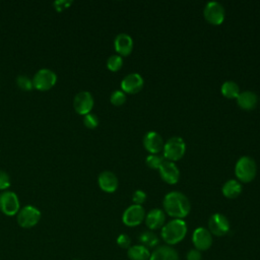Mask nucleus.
Masks as SVG:
<instances>
[{
    "label": "nucleus",
    "instance_id": "nucleus-1",
    "mask_svg": "<svg viewBox=\"0 0 260 260\" xmlns=\"http://www.w3.org/2000/svg\"><path fill=\"white\" fill-rule=\"evenodd\" d=\"M165 213L174 217L183 219L191 210V203L187 196L179 191H172L166 194L162 200Z\"/></svg>",
    "mask_w": 260,
    "mask_h": 260
},
{
    "label": "nucleus",
    "instance_id": "nucleus-2",
    "mask_svg": "<svg viewBox=\"0 0 260 260\" xmlns=\"http://www.w3.org/2000/svg\"><path fill=\"white\" fill-rule=\"evenodd\" d=\"M187 231V224L183 219L174 218L165 223L161 228L160 236L168 246H172L183 241L186 237Z\"/></svg>",
    "mask_w": 260,
    "mask_h": 260
},
{
    "label": "nucleus",
    "instance_id": "nucleus-3",
    "mask_svg": "<svg viewBox=\"0 0 260 260\" xmlns=\"http://www.w3.org/2000/svg\"><path fill=\"white\" fill-rule=\"evenodd\" d=\"M257 174V166L255 160L250 156H242L235 166V175L239 182L249 183L254 180Z\"/></svg>",
    "mask_w": 260,
    "mask_h": 260
},
{
    "label": "nucleus",
    "instance_id": "nucleus-4",
    "mask_svg": "<svg viewBox=\"0 0 260 260\" xmlns=\"http://www.w3.org/2000/svg\"><path fill=\"white\" fill-rule=\"evenodd\" d=\"M164 157L170 161H177L181 159L186 151V144L183 138L179 136H173L168 139L164 144Z\"/></svg>",
    "mask_w": 260,
    "mask_h": 260
},
{
    "label": "nucleus",
    "instance_id": "nucleus-5",
    "mask_svg": "<svg viewBox=\"0 0 260 260\" xmlns=\"http://www.w3.org/2000/svg\"><path fill=\"white\" fill-rule=\"evenodd\" d=\"M56 82L57 75L53 70L49 68H42L38 70L32 78L34 87L41 91L51 89Z\"/></svg>",
    "mask_w": 260,
    "mask_h": 260
},
{
    "label": "nucleus",
    "instance_id": "nucleus-6",
    "mask_svg": "<svg viewBox=\"0 0 260 260\" xmlns=\"http://www.w3.org/2000/svg\"><path fill=\"white\" fill-rule=\"evenodd\" d=\"M40 219L41 211L32 205H25L17 212V223L24 229L35 226Z\"/></svg>",
    "mask_w": 260,
    "mask_h": 260
},
{
    "label": "nucleus",
    "instance_id": "nucleus-7",
    "mask_svg": "<svg viewBox=\"0 0 260 260\" xmlns=\"http://www.w3.org/2000/svg\"><path fill=\"white\" fill-rule=\"evenodd\" d=\"M204 18L212 25H219L222 23L225 17V11L223 6L216 1L208 2L203 10Z\"/></svg>",
    "mask_w": 260,
    "mask_h": 260
},
{
    "label": "nucleus",
    "instance_id": "nucleus-8",
    "mask_svg": "<svg viewBox=\"0 0 260 260\" xmlns=\"http://www.w3.org/2000/svg\"><path fill=\"white\" fill-rule=\"evenodd\" d=\"M145 218V210L142 205L132 204L127 207L122 215V221L125 225L133 228L139 225Z\"/></svg>",
    "mask_w": 260,
    "mask_h": 260
},
{
    "label": "nucleus",
    "instance_id": "nucleus-9",
    "mask_svg": "<svg viewBox=\"0 0 260 260\" xmlns=\"http://www.w3.org/2000/svg\"><path fill=\"white\" fill-rule=\"evenodd\" d=\"M231 229L228 217L221 213H214L208 219V231L216 237L225 236Z\"/></svg>",
    "mask_w": 260,
    "mask_h": 260
},
{
    "label": "nucleus",
    "instance_id": "nucleus-10",
    "mask_svg": "<svg viewBox=\"0 0 260 260\" xmlns=\"http://www.w3.org/2000/svg\"><path fill=\"white\" fill-rule=\"evenodd\" d=\"M0 210L9 216L19 211V199L13 191H4L0 194Z\"/></svg>",
    "mask_w": 260,
    "mask_h": 260
},
{
    "label": "nucleus",
    "instance_id": "nucleus-11",
    "mask_svg": "<svg viewBox=\"0 0 260 260\" xmlns=\"http://www.w3.org/2000/svg\"><path fill=\"white\" fill-rule=\"evenodd\" d=\"M93 98L89 91L82 90L75 94L73 99V108L79 115H86L91 112L93 108Z\"/></svg>",
    "mask_w": 260,
    "mask_h": 260
},
{
    "label": "nucleus",
    "instance_id": "nucleus-12",
    "mask_svg": "<svg viewBox=\"0 0 260 260\" xmlns=\"http://www.w3.org/2000/svg\"><path fill=\"white\" fill-rule=\"evenodd\" d=\"M212 235L208 231V229L204 226H199L194 230L192 234V243L198 251L208 250L212 245Z\"/></svg>",
    "mask_w": 260,
    "mask_h": 260
},
{
    "label": "nucleus",
    "instance_id": "nucleus-13",
    "mask_svg": "<svg viewBox=\"0 0 260 260\" xmlns=\"http://www.w3.org/2000/svg\"><path fill=\"white\" fill-rule=\"evenodd\" d=\"M144 84V80L143 77L136 72H132L129 73L128 75H126L122 81H121V88L122 91L126 92V93H130V94H134L139 92Z\"/></svg>",
    "mask_w": 260,
    "mask_h": 260
},
{
    "label": "nucleus",
    "instance_id": "nucleus-14",
    "mask_svg": "<svg viewBox=\"0 0 260 260\" xmlns=\"http://www.w3.org/2000/svg\"><path fill=\"white\" fill-rule=\"evenodd\" d=\"M158 173L162 181L170 185L176 184L180 178V171L177 165L167 159H165V161L159 167Z\"/></svg>",
    "mask_w": 260,
    "mask_h": 260
},
{
    "label": "nucleus",
    "instance_id": "nucleus-15",
    "mask_svg": "<svg viewBox=\"0 0 260 260\" xmlns=\"http://www.w3.org/2000/svg\"><path fill=\"white\" fill-rule=\"evenodd\" d=\"M162 137L155 131L147 132L143 137V146L150 154H157L164 148Z\"/></svg>",
    "mask_w": 260,
    "mask_h": 260
},
{
    "label": "nucleus",
    "instance_id": "nucleus-16",
    "mask_svg": "<svg viewBox=\"0 0 260 260\" xmlns=\"http://www.w3.org/2000/svg\"><path fill=\"white\" fill-rule=\"evenodd\" d=\"M98 184L103 191L107 193H113L117 190L119 182L117 176L113 172L104 171L98 177Z\"/></svg>",
    "mask_w": 260,
    "mask_h": 260
},
{
    "label": "nucleus",
    "instance_id": "nucleus-17",
    "mask_svg": "<svg viewBox=\"0 0 260 260\" xmlns=\"http://www.w3.org/2000/svg\"><path fill=\"white\" fill-rule=\"evenodd\" d=\"M145 224L150 231L161 229L166 222V213L159 208H153L145 214Z\"/></svg>",
    "mask_w": 260,
    "mask_h": 260
},
{
    "label": "nucleus",
    "instance_id": "nucleus-18",
    "mask_svg": "<svg viewBox=\"0 0 260 260\" xmlns=\"http://www.w3.org/2000/svg\"><path fill=\"white\" fill-rule=\"evenodd\" d=\"M114 47L118 55L121 57L128 56L131 54L133 50V40L132 38L127 34H119L114 41Z\"/></svg>",
    "mask_w": 260,
    "mask_h": 260
},
{
    "label": "nucleus",
    "instance_id": "nucleus-19",
    "mask_svg": "<svg viewBox=\"0 0 260 260\" xmlns=\"http://www.w3.org/2000/svg\"><path fill=\"white\" fill-rule=\"evenodd\" d=\"M149 260H179V254L171 246H159L150 253Z\"/></svg>",
    "mask_w": 260,
    "mask_h": 260
},
{
    "label": "nucleus",
    "instance_id": "nucleus-20",
    "mask_svg": "<svg viewBox=\"0 0 260 260\" xmlns=\"http://www.w3.org/2000/svg\"><path fill=\"white\" fill-rule=\"evenodd\" d=\"M237 104L243 110H253L258 103V96L255 92L251 90H245L239 93L237 96Z\"/></svg>",
    "mask_w": 260,
    "mask_h": 260
},
{
    "label": "nucleus",
    "instance_id": "nucleus-21",
    "mask_svg": "<svg viewBox=\"0 0 260 260\" xmlns=\"http://www.w3.org/2000/svg\"><path fill=\"white\" fill-rule=\"evenodd\" d=\"M221 192L229 199L237 198L242 193V184L235 179L228 180L221 187Z\"/></svg>",
    "mask_w": 260,
    "mask_h": 260
},
{
    "label": "nucleus",
    "instance_id": "nucleus-22",
    "mask_svg": "<svg viewBox=\"0 0 260 260\" xmlns=\"http://www.w3.org/2000/svg\"><path fill=\"white\" fill-rule=\"evenodd\" d=\"M127 255L130 260H149V249L142 245H133L127 249Z\"/></svg>",
    "mask_w": 260,
    "mask_h": 260
},
{
    "label": "nucleus",
    "instance_id": "nucleus-23",
    "mask_svg": "<svg viewBox=\"0 0 260 260\" xmlns=\"http://www.w3.org/2000/svg\"><path fill=\"white\" fill-rule=\"evenodd\" d=\"M138 241H139L140 245L146 247L147 249L156 248L159 244L158 237L156 236V234H154L151 231H145V232L141 233L138 237Z\"/></svg>",
    "mask_w": 260,
    "mask_h": 260
},
{
    "label": "nucleus",
    "instance_id": "nucleus-24",
    "mask_svg": "<svg viewBox=\"0 0 260 260\" xmlns=\"http://www.w3.org/2000/svg\"><path fill=\"white\" fill-rule=\"evenodd\" d=\"M220 91L221 94L226 99H237V96L241 92L239 85L232 80H228L224 83H222Z\"/></svg>",
    "mask_w": 260,
    "mask_h": 260
},
{
    "label": "nucleus",
    "instance_id": "nucleus-25",
    "mask_svg": "<svg viewBox=\"0 0 260 260\" xmlns=\"http://www.w3.org/2000/svg\"><path fill=\"white\" fill-rule=\"evenodd\" d=\"M123 66V58L120 55H112L107 60V67L109 70L116 72Z\"/></svg>",
    "mask_w": 260,
    "mask_h": 260
},
{
    "label": "nucleus",
    "instance_id": "nucleus-26",
    "mask_svg": "<svg viewBox=\"0 0 260 260\" xmlns=\"http://www.w3.org/2000/svg\"><path fill=\"white\" fill-rule=\"evenodd\" d=\"M15 82L17 84V86L22 89V90H26L29 91L34 88V84H32V79H30L28 76L24 75V74H19L16 79Z\"/></svg>",
    "mask_w": 260,
    "mask_h": 260
},
{
    "label": "nucleus",
    "instance_id": "nucleus-27",
    "mask_svg": "<svg viewBox=\"0 0 260 260\" xmlns=\"http://www.w3.org/2000/svg\"><path fill=\"white\" fill-rule=\"evenodd\" d=\"M164 161L165 157L158 154H149L145 158L146 166L152 170H158Z\"/></svg>",
    "mask_w": 260,
    "mask_h": 260
},
{
    "label": "nucleus",
    "instance_id": "nucleus-28",
    "mask_svg": "<svg viewBox=\"0 0 260 260\" xmlns=\"http://www.w3.org/2000/svg\"><path fill=\"white\" fill-rule=\"evenodd\" d=\"M127 98H126V93L122 90H115L112 92L111 96H110V102L112 103V105L116 106V107H120L123 104H125Z\"/></svg>",
    "mask_w": 260,
    "mask_h": 260
},
{
    "label": "nucleus",
    "instance_id": "nucleus-29",
    "mask_svg": "<svg viewBox=\"0 0 260 260\" xmlns=\"http://www.w3.org/2000/svg\"><path fill=\"white\" fill-rule=\"evenodd\" d=\"M83 124L88 129H94L99 125V118L92 113H88L83 117Z\"/></svg>",
    "mask_w": 260,
    "mask_h": 260
},
{
    "label": "nucleus",
    "instance_id": "nucleus-30",
    "mask_svg": "<svg viewBox=\"0 0 260 260\" xmlns=\"http://www.w3.org/2000/svg\"><path fill=\"white\" fill-rule=\"evenodd\" d=\"M117 244L122 249H129L131 247V239L126 234H121L117 238Z\"/></svg>",
    "mask_w": 260,
    "mask_h": 260
},
{
    "label": "nucleus",
    "instance_id": "nucleus-31",
    "mask_svg": "<svg viewBox=\"0 0 260 260\" xmlns=\"http://www.w3.org/2000/svg\"><path fill=\"white\" fill-rule=\"evenodd\" d=\"M146 193L142 190H136L133 195H132V201L134 202V204H137V205H142V203L145 202L146 200Z\"/></svg>",
    "mask_w": 260,
    "mask_h": 260
},
{
    "label": "nucleus",
    "instance_id": "nucleus-32",
    "mask_svg": "<svg viewBox=\"0 0 260 260\" xmlns=\"http://www.w3.org/2000/svg\"><path fill=\"white\" fill-rule=\"evenodd\" d=\"M10 186V177L5 172L0 170V190H5Z\"/></svg>",
    "mask_w": 260,
    "mask_h": 260
},
{
    "label": "nucleus",
    "instance_id": "nucleus-33",
    "mask_svg": "<svg viewBox=\"0 0 260 260\" xmlns=\"http://www.w3.org/2000/svg\"><path fill=\"white\" fill-rule=\"evenodd\" d=\"M71 4H72V1H69V0H57V1H54L53 3L57 11H62L63 9H66L67 7H69Z\"/></svg>",
    "mask_w": 260,
    "mask_h": 260
},
{
    "label": "nucleus",
    "instance_id": "nucleus-34",
    "mask_svg": "<svg viewBox=\"0 0 260 260\" xmlns=\"http://www.w3.org/2000/svg\"><path fill=\"white\" fill-rule=\"evenodd\" d=\"M186 258L187 260H201L202 255H201V252L198 251L197 249H191L187 252Z\"/></svg>",
    "mask_w": 260,
    "mask_h": 260
},
{
    "label": "nucleus",
    "instance_id": "nucleus-35",
    "mask_svg": "<svg viewBox=\"0 0 260 260\" xmlns=\"http://www.w3.org/2000/svg\"><path fill=\"white\" fill-rule=\"evenodd\" d=\"M75 260H78V259H75Z\"/></svg>",
    "mask_w": 260,
    "mask_h": 260
}]
</instances>
